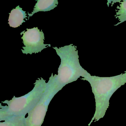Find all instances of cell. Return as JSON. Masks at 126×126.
<instances>
[{"instance_id": "6da1fadb", "label": "cell", "mask_w": 126, "mask_h": 126, "mask_svg": "<svg viewBox=\"0 0 126 126\" xmlns=\"http://www.w3.org/2000/svg\"><path fill=\"white\" fill-rule=\"evenodd\" d=\"M90 84L95 100V111L88 124L103 118L109 107L110 100L113 94L126 83V71L120 75L111 77L92 76L90 73L81 79Z\"/></svg>"}, {"instance_id": "7a4b0ae2", "label": "cell", "mask_w": 126, "mask_h": 126, "mask_svg": "<svg viewBox=\"0 0 126 126\" xmlns=\"http://www.w3.org/2000/svg\"><path fill=\"white\" fill-rule=\"evenodd\" d=\"M73 44L58 48L54 47L57 55L61 59L58 75L51 74L50 79L60 87L75 81L80 77L84 78L88 72L80 65L78 51Z\"/></svg>"}, {"instance_id": "3957f363", "label": "cell", "mask_w": 126, "mask_h": 126, "mask_svg": "<svg viewBox=\"0 0 126 126\" xmlns=\"http://www.w3.org/2000/svg\"><path fill=\"white\" fill-rule=\"evenodd\" d=\"M33 90L25 95L14 98L3 102L7 105H0V121H5L13 116H25L36 106L47 87V83L43 78H39L34 84Z\"/></svg>"}, {"instance_id": "277c9868", "label": "cell", "mask_w": 126, "mask_h": 126, "mask_svg": "<svg viewBox=\"0 0 126 126\" xmlns=\"http://www.w3.org/2000/svg\"><path fill=\"white\" fill-rule=\"evenodd\" d=\"M62 88L49 79L47 83L45 93L33 109L26 118V126H41L45 118L48 108L54 96Z\"/></svg>"}, {"instance_id": "5b68a950", "label": "cell", "mask_w": 126, "mask_h": 126, "mask_svg": "<svg viewBox=\"0 0 126 126\" xmlns=\"http://www.w3.org/2000/svg\"><path fill=\"white\" fill-rule=\"evenodd\" d=\"M26 30L20 33L24 45L22 49L23 54L37 53L47 47H51L50 44H44L45 35L42 30L40 31L37 27Z\"/></svg>"}, {"instance_id": "8992f818", "label": "cell", "mask_w": 126, "mask_h": 126, "mask_svg": "<svg viewBox=\"0 0 126 126\" xmlns=\"http://www.w3.org/2000/svg\"><path fill=\"white\" fill-rule=\"evenodd\" d=\"M26 12L23 11L19 6H17L11 11L9 14L8 19V24L10 27L16 28L19 27L24 22H25L24 19L28 20Z\"/></svg>"}, {"instance_id": "52a82bcc", "label": "cell", "mask_w": 126, "mask_h": 126, "mask_svg": "<svg viewBox=\"0 0 126 126\" xmlns=\"http://www.w3.org/2000/svg\"><path fill=\"white\" fill-rule=\"evenodd\" d=\"M58 4L57 0H38L33 11L31 14H28V20L30 17L32 16L35 13L39 12L50 11L56 7Z\"/></svg>"}, {"instance_id": "ba28073f", "label": "cell", "mask_w": 126, "mask_h": 126, "mask_svg": "<svg viewBox=\"0 0 126 126\" xmlns=\"http://www.w3.org/2000/svg\"><path fill=\"white\" fill-rule=\"evenodd\" d=\"M0 126H26L25 116H12L0 122Z\"/></svg>"}, {"instance_id": "9c48e42d", "label": "cell", "mask_w": 126, "mask_h": 126, "mask_svg": "<svg viewBox=\"0 0 126 126\" xmlns=\"http://www.w3.org/2000/svg\"><path fill=\"white\" fill-rule=\"evenodd\" d=\"M119 5L117 7V12L115 15L116 18L118 19L119 22L115 26L118 25L126 21V0H119Z\"/></svg>"}]
</instances>
